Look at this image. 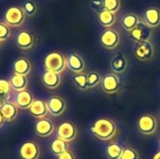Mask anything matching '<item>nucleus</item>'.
Listing matches in <instances>:
<instances>
[{"label":"nucleus","mask_w":160,"mask_h":159,"mask_svg":"<svg viewBox=\"0 0 160 159\" xmlns=\"http://www.w3.org/2000/svg\"><path fill=\"white\" fill-rule=\"evenodd\" d=\"M50 150L52 155L58 157L59 155L69 150V143L63 140L55 138L54 140L52 141V142L50 144Z\"/></svg>","instance_id":"obj_25"},{"label":"nucleus","mask_w":160,"mask_h":159,"mask_svg":"<svg viewBox=\"0 0 160 159\" xmlns=\"http://www.w3.org/2000/svg\"><path fill=\"white\" fill-rule=\"evenodd\" d=\"M56 138L67 142H71L76 140L78 136V129L75 124L70 121H64L58 125L55 129Z\"/></svg>","instance_id":"obj_6"},{"label":"nucleus","mask_w":160,"mask_h":159,"mask_svg":"<svg viewBox=\"0 0 160 159\" xmlns=\"http://www.w3.org/2000/svg\"><path fill=\"white\" fill-rule=\"evenodd\" d=\"M98 21L103 27L111 28L116 22V16L115 13L103 8L98 13Z\"/></svg>","instance_id":"obj_23"},{"label":"nucleus","mask_w":160,"mask_h":159,"mask_svg":"<svg viewBox=\"0 0 160 159\" xmlns=\"http://www.w3.org/2000/svg\"><path fill=\"white\" fill-rule=\"evenodd\" d=\"M35 133L41 138L50 137L56 129L54 123L49 119V118H41L38 119V121L35 123Z\"/></svg>","instance_id":"obj_12"},{"label":"nucleus","mask_w":160,"mask_h":159,"mask_svg":"<svg viewBox=\"0 0 160 159\" xmlns=\"http://www.w3.org/2000/svg\"><path fill=\"white\" fill-rule=\"evenodd\" d=\"M102 76L98 71H90L87 73V82H88V89L96 88L98 85L101 83Z\"/></svg>","instance_id":"obj_28"},{"label":"nucleus","mask_w":160,"mask_h":159,"mask_svg":"<svg viewBox=\"0 0 160 159\" xmlns=\"http://www.w3.org/2000/svg\"><path fill=\"white\" fill-rule=\"evenodd\" d=\"M56 157H57L56 159H76L74 154H73L71 151H69V150H68V151H66L65 153L59 155V156Z\"/></svg>","instance_id":"obj_35"},{"label":"nucleus","mask_w":160,"mask_h":159,"mask_svg":"<svg viewBox=\"0 0 160 159\" xmlns=\"http://www.w3.org/2000/svg\"><path fill=\"white\" fill-rule=\"evenodd\" d=\"M11 35L10 26L5 22H0V41H6L9 38Z\"/></svg>","instance_id":"obj_33"},{"label":"nucleus","mask_w":160,"mask_h":159,"mask_svg":"<svg viewBox=\"0 0 160 159\" xmlns=\"http://www.w3.org/2000/svg\"><path fill=\"white\" fill-rule=\"evenodd\" d=\"M153 159H160V151H158V152L154 156Z\"/></svg>","instance_id":"obj_37"},{"label":"nucleus","mask_w":160,"mask_h":159,"mask_svg":"<svg viewBox=\"0 0 160 159\" xmlns=\"http://www.w3.org/2000/svg\"><path fill=\"white\" fill-rule=\"evenodd\" d=\"M45 70L61 74L67 68V57L60 52H51L44 58Z\"/></svg>","instance_id":"obj_2"},{"label":"nucleus","mask_w":160,"mask_h":159,"mask_svg":"<svg viewBox=\"0 0 160 159\" xmlns=\"http://www.w3.org/2000/svg\"><path fill=\"white\" fill-rule=\"evenodd\" d=\"M153 34V28L148 26L145 22L141 21L136 27L128 32V36L135 43L150 40Z\"/></svg>","instance_id":"obj_9"},{"label":"nucleus","mask_w":160,"mask_h":159,"mask_svg":"<svg viewBox=\"0 0 160 159\" xmlns=\"http://www.w3.org/2000/svg\"><path fill=\"white\" fill-rule=\"evenodd\" d=\"M137 128L144 136L154 135L158 128V122L153 114L145 113L137 120Z\"/></svg>","instance_id":"obj_4"},{"label":"nucleus","mask_w":160,"mask_h":159,"mask_svg":"<svg viewBox=\"0 0 160 159\" xmlns=\"http://www.w3.org/2000/svg\"><path fill=\"white\" fill-rule=\"evenodd\" d=\"M31 69H32L31 63L25 57H20V58L16 59L12 66L13 74L27 76L31 72Z\"/></svg>","instance_id":"obj_20"},{"label":"nucleus","mask_w":160,"mask_h":159,"mask_svg":"<svg viewBox=\"0 0 160 159\" xmlns=\"http://www.w3.org/2000/svg\"><path fill=\"white\" fill-rule=\"evenodd\" d=\"M91 8L98 13L103 9V0H92L90 3Z\"/></svg>","instance_id":"obj_34"},{"label":"nucleus","mask_w":160,"mask_h":159,"mask_svg":"<svg viewBox=\"0 0 160 159\" xmlns=\"http://www.w3.org/2000/svg\"><path fill=\"white\" fill-rule=\"evenodd\" d=\"M151 28H157L160 25V9L158 7H149L142 13V20Z\"/></svg>","instance_id":"obj_17"},{"label":"nucleus","mask_w":160,"mask_h":159,"mask_svg":"<svg viewBox=\"0 0 160 159\" xmlns=\"http://www.w3.org/2000/svg\"><path fill=\"white\" fill-rule=\"evenodd\" d=\"M101 89L104 93L108 95H113L121 90V80L118 74L113 72L107 73L102 76V81L100 83Z\"/></svg>","instance_id":"obj_7"},{"label":"nucleus","mask_w":160,"mask_h":159,"mask_svg":"<svg viewBox=\"0 0 160 159\" xmlns=\"http://www.w3.org/2000/svg\"><path fill=\"white\" fill-rule=\"evenodd\" d=\"M124 148L116 142L110 143L105 149V155L108 159H120Z\"/></svg>","instance_id":"obj_26"},{"label":"nucleus","mask_w":160,"mask_h":159,"mask_svg":"<svg viewBox=\"0 0 160 159\" xmlns=\"http://www.w3.org/2000/svg\"><path fill=\"white\" fill-rule=\"evenodd\" d=\"M141 22L139 15H137L136 13H127L125 14L122 19H121V25L122 27L127 30L128 32L131 31L134 27H136L138 25V23Z\"/></svg>","instance_id":"obj_24"},{"label":"nucleus","mask_w":160,"mask_h":159,"mask_svg":"<svg viewBox=\"0 0 160 159\" xmlns=\"http://www.w3.org/2000/svg\"><path fill=\"white\" fill-rule=\"evenodd\" d=\"M0 112L5 121L11 122L18 115V107L11 101H5L0 104Z\"/></svg>","instance_id":"obj_21"},{"label":"nucleus","mask_w":160,"mask_h":159,"mask_svg":"<svg viewBox=\"0 0 160 159\" xmlns=\"http://www.w3.org/2000/svg\"><path fill=\"white\" fill-rule=\"evenodd\" d=\"M19 155L21 159H38L40 157V149L37 142L28 141L21 145Z\"/></svg>","instance_id":"obj_14"},{"label":"nucleus","mask_w":160,"mask_h":159,"mask_svg":"<svg viewBox=\"0 0 160 159\" xmlns=\"http://www.w3.org/2000/svg\"><path fill=\"white\" fill-rule=\"evenodd\" d=\"M72 81L74 85L81 91H86L88 90V82H87V74L85 73H80V74H74L72 77Z\"/></svg>","instance_id":"obj_27"},{"label":"nucleus","mask_w":160,"mask_h":159,"mask_svg":"<svg viewBox=\"0 0 160 159\" xmlns=\"http://www.w3.org/2000/svg\"><path fill=\"white\" fill-rule=\"evenodd\" d=\"M28 112L31 114V116L37 119L45 118L46 115L49 113L47 101L43 99H35L30 108L28 109Z\"/></svg>","instance_id":"obj_16"},{"label":"nucleus","mask_w":160,"mask_h":159,"mask_svg":"<svg viewBox=\"0 0 160 159\" xmlns=\"http://www.w3.org/2000/svg\"><path fill=\"white\" fill-rule=\"evenodd\" d=\"M12 100H13L12 102L18 107V109L28 110L32 105L33 101L35 100V98L33 94L26 89L23 91L16 92L15 95L13 96Z\"/></svg>","instance_id":"obj_15"},{"label":"nucleus","mask_w":160,"mask_h":159,"mask_svg":"<svg viewBox=\"0 0 160 159\" xmlns=\"http://www.w3.org/2000/svg\"><path fill=\"white\" fill-rule=\"evenodd\" d=\"M4 122H5V119H4V117H3V115H2V113L0 112V127H2V125L4 124Z\"/></svg>","instance_id":"obj_36"},{"label":"nucleus","mask_w":160,"mask_h":159,"mask_svg":"<svg viewBox=\"0 0 160 159\" xmlns=\"http://www.w3.org/2000/svg\"><path fill=\"white\" fill-rule=\"evenodd\" d=\"M16 46L23 51L31 50L36 44V37L33 33L28 30H20L15 36Z\"/></svg>","instance_id":"obj_10"},{"label":"nucleus","mask_w":160,"mask_h":159,"mask_svg":"<svg viewBox=\"0 0 160 159\" xmlns=\"http://www.w3.org/2000/svg\"><path fill=\"white\" fill-rule=\"evenodd\" d=\"M120 159H140V155L132 147H126L123 150L122 156Z\"/></svg>","instance_id":"obj_32"},{"label":"nucleus","mask_w":160,"mask_h":159,"mask_svg":"<svg viewBox=\"0 0 160 159\" xmlns=\"http://www.w3.org/2000/svg\"><path fill=\"white\" fill-rule=\"evenodd\" d=\"M121 7L120 0H103V8L111 12L116 13Z\"/></svg>","instance_id":"obj_30"},{"label":"nucleus","mask_w":160,"mask_h":159,"mask_svg":"<svg viewBox=\"0 0 160 159\" xmlns=\"http://www.w3.org/2000/svg\"><path fill=\"white\" fill-rule=\"evenodd\" d=\"M89 131L95 138L103 142H108L113 140L117 136L118 127L112 119L101 117L91 125Z\"/></svg>","instance_id":"obj_1"},{"label":"nucleus","mask_w":160,"mask_h":159,"mask_svg":"<svg viewBox=\"0 0 160 159\" xmlns=\"http://www.w3.org/2000/svg\"><path fill=\"white\" fill-rule=\"evenodd\" d=\"M26 15L21 6L9 7L4 14V22L10 27H20L25 22Z\"/></svg>","instance_id":"obj_3"},{"label":"nucleus","mask_w":160,"mask_h":159,"mask_svg":"<svg viewBox=\"0 0 160 159\" xmlns=\"http://www.w3.org/2000/svg\"><path fill=\"white\" fill-rule=\"evenodd\" d=\"M49 113L52 116L57 117L62 115L67 110L66 100L59 96H52L47 100Z\"/></svg>","instance_id":"obj_13"},{"label":"nucleus","mask_w":160,"mask_h":159,"mask_svg":"<svg viewBox=\"0 0 160 159\" xmlns=\"http://www.w3.org/2000/svg\"><path fill=\"white\" fill-rule=\"evenodd\" d=\"M85 61L84 59L77 52H71L67 57V68L73 72L74 74L84 73L85 71Z\"/></svg>","instance_id":"obj_11"},{"label":"nucleus","mask_w":160,"mask_h":159,"mask_svg":"<svg viewBox=\"0 0 160 159\" xmlns=\"http://www.w3.org/2000/svg\"><path fill=\"white\" fill-rule=\"evenodd\" d=\"M11 86L9 81L7 80H0V100L8 97V96L11 92Z\"/></svg>","instance_id":"obj_31"},{"label":"nucleus","mask_w":160,"mask_h":159,"mask_svg":"<svg viewBox=\"0 0 160 159\" xmlns=\"http://www.w3.org/2000/svg\"><path fill=\"white\" fill-rule=\"evenodd\" d=\"M121 42L119 33L112 28H106L99 37L100 45L107 50L116 49Z\"/></svg>","instance_id":"obj_8"},{"label":"nucleus","mask_w":160,"mask_h":159,"mask_svg":"<svg viewBox=\"0 0 160 159\" xmlns=\"http://www.w3.org/2000/svg\"><path fill=\"white\" fill-rule=\"evenodd\" d=\"M0 44H1V41H0Z\"/></svg>","instance_id":"obj_39"},{"label":"nucleus","mask_w":160,"mask_h":159,"mask_svg":"<svg viewBox=\"0 0 160 159\" xmlns=\"http://www.w3.org/2000/svg\"><path fill=\"white\" fill-rule=\"evenodd\" d=\"M111 69L115 74H123L128 67V60L123 53L115 54L111 60Z\"/></svg>","instance_id":"obj_19"},{"label":"nucleus","mask_w":160,"mask_h":159,"mask_svg":"<svg viewBox=\"0 0 160 159\" xmlns=\"http://www.w3.org/2000/svg\"><path fill=\"white\" fill-rule=\"evenodd\" d=\"M158 145H159V148H160V140H159V142H158Z\"/></svg>","instance_id":"obj_38"},{"label":"nucleus","mask_w":160,"mask_h":159,"mask_svg":"<svg viewBox=\"0 0 160 159\" xmlns=\"http://www.w3.org/2000/svg\"><path fill=\"white\" fill-rule=\"evenodd\" d=\"M133 53L139 61L148 62L151 61L155 55V48L150 40L137 42L134 44Z\"/></svg>","instance_id":"obj_5"},{"label":"nucleus","mask_w":160,"mask_h":159,"mask_svg":"<svg viewBox=\"0 0 160 159\" xmlns=\"http://www.w3.org/2000/svg\"><path fill=\"white\" fill-rule=\"evenodd\" d=\"M21 7L27 17H33L38 10L37 5L33 0H24L22 3Z\"/></svg>","instance_id":"obj_29"},{"label":"nucleus","mask_w":160,"mask_h":159,"mask_svg":"<svg viewBox=\"0 0 160 159\" xmlns=\"http://www.w3.org/2000/svg\"><path fill=\"white\" fill-rule=\"evenodd\" d=\"M41 82L43 83V85L51 90L56 89L60 86L61 82H62V78H61V74L59 73H55L52 71H48L45 70L42 73L41 76Z\"/></svg>","instance_id":"obj_18"},{"label":"nucleus","mask_w":160,"mask_h":159,"mask_svg":"<svg viewBox=\"0 0 160 159\" xmlns=\"http://www.w3.org/2000/svg\"><path fill=\"white\" fill-rule=\"evenodd\" d=\"M9 83L13 91L20 92V91H23L27 89L28 79H27V76L13 74L9 79Z\"/></svg>","instance_id":"obj_22"}]
</instances>
